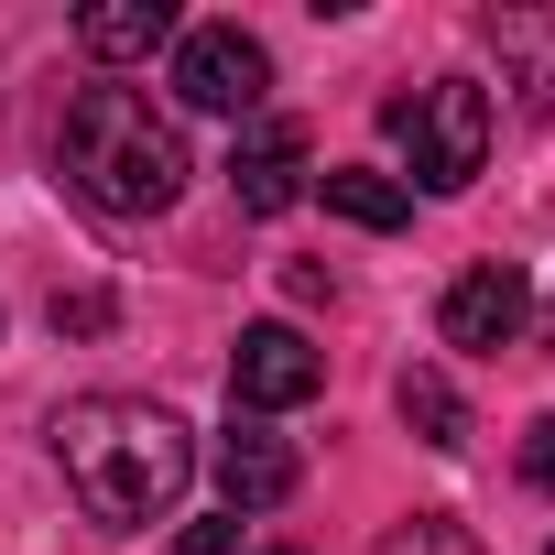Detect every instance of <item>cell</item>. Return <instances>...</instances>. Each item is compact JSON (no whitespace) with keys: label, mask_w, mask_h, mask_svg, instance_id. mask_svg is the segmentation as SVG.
Instances as JSON below:
<instances>
[{"label":"cell","mask_w":555,"mask_h":555,"mask_svg":"<svg viewBox=\"0 0 555 555\" xmlns=\"http://www.w3.org/2000/svg\"><path fill=\"white\" fill-rule=\"evenodd\" d=\"M55 457H66V490L88 501V522H109V533L164 522V512L185 501V479H196V436H185L164 403H142V392H88V403H66V414H55Z\"/></svg>","instance_id":"obj_1"},{"label":"cell","mask_w":555,"mask_h":555,"mask_svg":"<svg viewBox=\"0 0 555 555\" xmlns=\"http://www.w3.org/2000/svg\"><path fill=\"white\" fill-rule=\"evenodd\" d=\"M55 175L99 207V218H153L185 185V142L142 88H77L66 131H55Z\"/></svg>","instance_id":"obj_2"},{"label":"cell","mask_w":555,"mask_h":555,"mask_svg":"<svg viewBox=\"0 0 555 555\" xmlns=\"http://www.w3.org/2000/svg\"><path fill=\"white\" fill-rule=\"evenodd\" d=\"M382 131L414 153V185H425V196H457V185H479V164H490V88H468V77L403 88V99H382Z\"/></svg>","instance_id":"obj_3"},{"label":"cell","mask_w":555,"mask_h":555,"mask_svg":"<svg viewBox=\"0 0 555 555\" xmlns=\"http://www.w3.org/2000/svg\"><path fill=\"white\" fill-rule=\"evenodd\" d=\"M261 88H272L261 34H240V23H196V34H175V99H185V109H207V120H250Z\"/></svg>","instance_id":"obj_4"},{"label":"cell","mask_w":555,"mask_h":555,"mask_svg":"<svg viewBox=\"0 0 555 555\" xmlns=\"http://www.w3.org/2000/svg\"><path fill=\"white\" fill-rule=\"evenodd\" d=\"M327 392V360L306 349V327H284V317H261V327H240V349H229V403L240 414H295V403H317Z\"/></svg>","instance_id":"obj_5"},{"label":"cell","mask_w":555,"mask_h":555,"mask_svg":"<svg viewBox=\"0 0 555 555\" xmlns=\"http://www.w3.org/2000/svg\"><path fill=\"white\" fill-rule=\"evenodd\" d=\"M522 317H533V284H522L512 261H468L457 284H447V306H436L447 349H512V338H522Z\"/></svg>","instance_id":"obj_6"},{"label":"cell","mask_w":555,"mask_h":555,"mask_svg":"<svg viewBox=\"0 0 555 555\" xmlns=\"http://www.w3.org/2000/svg\"><path fill=\"white\" fill-rule=\"evenodd\" d=\"M229 196H240V218H284L306 196V131L295 120H250V142L229 153Z\"/></svg>","instance_id":"obj_7"},{"label":"cell","mask_w":555,"mask_h":555,"mask_svg":"<svg viewBox=\"0 0 555 555\" xmlns=\"http://www.w3.org/2000/svg\"><path fill=\"white\" fill-rule=\"evenodd\" d=\"M295 479H306V457L272 436L261 414L218 436V490H229V512H272V501H295Z\"/></svg>","instance_id":"obj_8"},{"label":"cell","mask_w":555,"mask_h":555,"mask_svg":"<svg viewBox=\"0 0 555 555\" xmlns=\"http://www.w3.org/2000/svg\"><path fill=\"white\" fill-rule=\"evenodd\" d=\"M77 44L99 66H131V55L175 44V0H99V12H77Z\"/></svg>","instance_id":"obj_9"},{"label":"cell","mask_w":555,"mask_h":555,"mask_svg":"<svg viewBox=\"0 0 555 555\" xmlns=\"http://www.w3.org/2000/svg\"><path fill=\"white\" fill-rule=\"evenodd\" d=\"M392 403H403V425H414L436 457H457V447H468V403H457V382H447V371H403V382H392Z\"/></svg>","instance_id":"obj_10"},{"label":"cell","mask_w":555,"mask_h":555,"mask_svg":"<svg viewBox=\"0 0 555 555\" xmlns=\"http://www.w3.org/2000/svg\"><path fill=\"white\" fill-rule=\"evenodd\" d=\"M317 185H327V207H338L349 229H403V218H414V196H403L392 175H371V164H327Z\"/></svg>","instance_id":"obj_11"},{"label":"cell","mask_w":555,"mask_h":555,"mask_svg":"<svg viewBox=\"0 0 555 555\" xmlns=\"http://www.w3.org/2000/svg\"><path fill=\"white\" fill-rule=\"evenodd\" d=\"M490 34L522 55V109H555V34H533V23H512V12H501Z\"/></svg>","instance_id":"obj_12"},{"label":"cell","mask_w":555,"mask_h":555,"mask_svg":"<svg viewBox=\"0 0 555 555\" xmlns=\"http://www.w3.org/2000/svg\"><path fill=\"white\" fill-rule=\"evenodd\" d=\"M382 555H490L468 522H447V512H414V522H392L382 533Z\"/></svg>","instance_id":"obj_13"},{"label":"cell","mask_w":555,"mask_h":555,"mask_svg":"<svg viewBox=\"0 0 555 555\" xmlns=\"http://www.w3.org/2000/svg\"><path fill=\"white\" fill-rule=\"evenodd\" d=\"M175 555H240V512H218V522H185V533H175Z\"/></svg>","instance_id":"obj_14"},{"label":"cell","mask_w":555,"mask_h":555,"mask_svg":"<svg viewBox=\"0 0 555 555\" xmlns=\"http://www.w3.org/2000/svg\"><path fill=\"white\" fill-rule=\"evenodd\" d=\"M55 327H66V338H88V327H109V295H55Z\"/></svg>","instance_id":"obj_15"},{"label":"cell","mask_w":555,"mask_h":555,"mask_svg":"<svg viewBox=\"0 0 555 555\" xmlns=\"http://www.w3.org/2000/svg\"><path fill=\"white\" fill-rule=\"evenodd\" d=\"M522 479H533V490H555V414L522 436Z\"/></svg>","instance_id":"obj_16"},{"label":"cell","mask_w":555,"mask_h":555,"mask_svg":"<svg viewBox=\"0 0 555 555\" xmlns=\"http://www.w3.org/2000/svg\"><path fill=\"white\" fill-rule=\"evenodd\" d=\"M261 555H306V544H261Z\"/></svg>","instance_id":"obj_17"},{"label":"cell","mask_w":555,"mask_h":555,"mask_svg":"<svg viewBox=\"0 0 555 555\" xmlns=\"http://www.w3.org/2000/svg\"><path fill=\"white\" fill-rule=\"evenodd\" d=\"M544 555H555V544H544Z\"/></svg>","instance_id":"obj_18"}]
</instances>
